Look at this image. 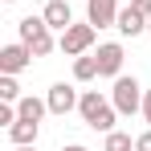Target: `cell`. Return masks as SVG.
Masks as SVG:
<instances>
[{
  "label": "cell",
  "instance_id": "17",
  "mask_svg": "<svg viewBox=\"0 0 151 151\" xmlns=\"http://www.w3.org/2000/svg\"><path fill=\"white\" fill-rule=\"evenodd\" d=\"M131 4H135V8H139L143 17H151V0H131Z\"/></svg>",
  "mask_w": 151,
  "mask_h": 151
},
{
  "label": "cell",
  "instance_id": "23",
  "mask_svg": "<svg viewBox=\"0 0 151 151\" xmlns=\"http://www.w3.org/2000/svg\"><path fill=\"white\" fill-rule=\"evenodd\" d=\"M4 4H12V0H4Z\"/></svg>",
  "mask_w": 151,
  "mask_h": 151
},
{
  "label": "cell",
  "instance_id": "10",
  "mask_svg": "<svg viewBox=\"0 0 151 151\" xmlns=\"http://www.w3.org/2000/svg\"><path fill=\"white\" fill-rule=\"evenodd\" d=\"M41 17H45L49 29H70V25H74V8H70V0H49Z\"/></svg>",
  "mask_w": 151,
  "mask_h": 151
},
{
  "label": "cell",
  "instance_id": "20",
  "mask_svg": "<svg viewBox=\"0 0 151 151\" xmlns=\"http://www.w3.org/2000/svg\"><path fill=\"white\" fill-rule=\"evenodd\" d=\"M17 151H37V143H29V147H17Z\"/></svg>",
  "mask_w": 151,
  "mask_h": 151
},
{
  "label": "cell",
  "instance_id": "13",
  "mask_svg": "<svg viewBox=\"0 0 151 151\" xmlns=\"http://www.w3.org/2000/svg\"><path fill=\"white\" fill-rule=\"evenodd\" d=\"M74 78L78 82H94V78H98V57H94V53L74 57Z\"/></svg>",
  "mask_w": 151,
  "mask_h": 151
},
{
  "label": "cell",
  "instance_id": "24",
  "mask_svg": "<svg viewBox=\"0 0 151 151\" xmlns=\"http://www.w3.org/2000/svg\"><path fill=\"white\" fill-rule=\"evenodd\" d=\"M127 4H131V0H127Z\"/></svg>",
  "mask_w": 151,
  "mask_h": 151
},
{
  "label": "cell",
  "instance_id": "21",
  "mask_svg": "<svg viewBox=\"0 0 151 151\" xmlns=\"http://www.w3.org/2000/svg\"><path fill=\"white\" fill-rule=\"evenodd\" d=\"M147 33H151V17H147Z\"/></svg>",
  "mask_w": 151,
  "mask_h": 151
},
{
  "label": "cell",
  "instance_id": "12",
  "mask_svg": "<svg viewBox=\"0 0 151 151\" xmlns=\"http://www.w3.org/2000/svg\"><path fill=\"white\" fill-rule=\"evenodd\" d=\"M17 114H21V119H33V123H41V119L49 114V102H45V98H33V94H21Z\"/></svg>",
  "mask_w": 151,
  "mask_h": 151
},
{
  "label": "cell",
  "instance_id": "11",
  "mask_svg": "<svg viewBox=\"0 0 151 151\" xmlns=\"http://www.w3.org/2000/svg\"><path fill=\"white\" fill-rule=\"evenodd\" d=\"M37 135H41V123H33V119H17V123L8 127V139H12L17 147H29V143H37Z\"/></svg>",
  "mask_w": 151,
  "mask_h": 151
},
{
  "label": "cell",
  "instance_id": "22",
  "mask_svg": "<svg viewBox=\"0 0 151 151\" xmlns=\"http://www.w3.org/2000/svg\"><path fill=\"white\" fill-rule=\"evenodd\" d=\"M37 4H49V0H37Z\"/></svg>",
  "mask_w": 151,
  "mask_h": 151
},
{
  "label": "cell",
  "instance_id": "15",
  "mask_svg": "<svg viewBox=\"0 0 151 151\" xmlns=\"http://www.w3.org/2000/svg\"><path fill=\"white\" fill-rule=\"evenodd\" d=\"M102 151H135V139H131L127 131H110L106 143H102Z\"/></svg>",
  "mask_w": 151,
  "mask_h": 151
},
{
  "label": "cell",
  "instance_id": "7",
  "mask_svg": "<svg viewBox=\"0 0 151 151\" xmlns=\"http://www.w3.org/2000/svg\"><path fill=\"white\" fill-rule=\"evenodd\" d=\"M94 57H98V78H119L123 74V45H119V41H106V45H98V53H94Z\"/></svg>",
  "mask_w": 151,
  "mask_h": 151
},
{
  "label": "cell",
  "instance_id": "16",
  "mask_svg": "<svg viewBox=\"0 0 151 151\" xmlns=\"http://www.w3.org/2000/svg\"><path fill=\"white\" fill-rule=\"evenodd\" d=\"M135 151H151V127L139 135V139H135Z\"/></svg>",
  "mask_w": 151,
  "mask_h": 151
},
{
  "label": "cell",
  "instance_id": "4",
  "mask_svg": "<svg viewBox=\"0 0 151 151\" xmlns=\"http://www.w3.org/2000/svg\"><path fill=\"white\" fill-rule=\"evenodd\" d=\"M98 41V29L90 25V21H82V25H70L61 29V37H57V49L65 53V57H82V53H90V45Z\"/></svg>",
  "mask_w": 151,
  "mask_h": 151
},
{
  "label": "cell",
  "instance_id": "3",
  "mask_svg": "<svg viewBox=\"0 0 151 151\" xmlns=\"http://www.w3.org/2000/svg\"><path fill=\"white\" fill-rule=\"evenodd\" d=\"M143 86H139V78H127L119 74L114 78V90H110V102H114V110L119 114H143Z\"/></svg>",
  "mask_w": 151,
  "mask_h": 151
},
{
  "label": "cell",
  "instance_id": "8",
  "mask_svg": "<svg viewBox=\"0 0 151 151\" xmlns=\"http://www.w3.org/2000/svg\"><path fill=\"white\" fill-rule=\"evenodd\" d=\"M86 21L94 29H110L119 21V0H86Z\"/></svg>",
  "mask_w": 151,
  "mask_h": 151
},
{
  "label": "cell",
  "instance_id": "6",
  "mask_svg": "<svg viewBox=\"0 0 151 151\" xmlns=\"http://www.w3.org/2000/svg\"><path fill=\"white\" fill-rule=\"evenodd\" d=\"M29 65H33V49H29L25 41L0 49V74H21V70H29Z\"/></svg>",
  "mask_w": 151,
  "mask_h": 151
},
{
  "label": "cell",
  "instance_id": "1",
  "mask_svg": "<svg viewBox=\"0 0 151 151\" xmlns=\"http://www.w3.org/2000/svg\"><path fill=\"white\" fill-rule=\"evenodd\" d=\"M78 114H82V123L90 127V131H102V135H110V131H114V119H119L114 102L106 98V94H98V90H86V94H82Z\"/></svg>",
  "mask_w": 151,
  "mask_h": 151
},
{
  "label": "cell",
  "instance_id": "5",
  "mask_svg": "<svg viewBox=\"0 0 151 151\" xmlns=\"http://www.w3.org/2000/svg\"><path fill=\"white\" fill-rule=\"evenodd\" d=\"M45 102H49V114H70V110H78L82 94H78L70 82H53L49 94H45Z\"/></svg>",
  "mask_w": 151,
  "mask_h": 151
},
{
  "label": "cell",
  "instance_id": "19",
  "mask_svg": "<svg viewBox=\"0 0 151 151\" xmlns=\"http://www.w3.org/2000/svg\"><path fill=\"white\" fill-rule=\"evenodd\" d=\"M61 151H90V147H82V143H70V147H61Z\"/></svg>",
  "mask_w": 151,
  "mask_h": 151
},
{
  "label": "cell",
  "instance_id": "2",
  "mask_svg": "<svg viewBox=\"0 0 151 151\" xmlns=\"http://www.w3.org/2000/svg\"><path fill=\"white\" fill-rule=\"evenodd\" d=\"M17 33H21V41H25L33 57H49L53 53V29L45 25V17H25V21H17Z\"/></svg>",
  "mask_w": 151,
  "mask_h": 151
},
{
  "label": "cell",
  "instance_id": "14",
  "mask_svg": "<svg viewBox=\"0 0 151 151\" xmlns=\"http://www.w3.org/2000/svg\"><path fill=\"white\" fill-rule=\"evenodd\" d=\"M0 102H21V82H17V74H0Z\"/></svg>",
  "mask_w": 151,
  "mask_h": 151
},
{
  "label": "cell",
  "instance_id": "9",
  "mask_svg": "<svg viewBox=\"0 0 151 151\" xmlns=\"http://www.w3.org/2000/svg\"><path fill=\"white\" fill-rule=\"evenodd\" d=\"M114 29H119L123 37H139V33H147V17H143L135 4H127V8H119V21H114Z\"/></svg>",
  "mask_w": 151,
  "mask_h": 151
},
{
  "label": "cell",
  "instance_id": "18",
  "mask_svg": "<svg viewBox=\"0 0 151 151\" xmlns=\"http://www.w3.org/2000/svg\"><path fill=\"white\" fill-rule=\"evenodd\" d=\"M143 119H147V123H151V90H147V94H143Z\"/></svg>",
  "mask_w": 151,
  "mask_h": 151
}]
</instances>
